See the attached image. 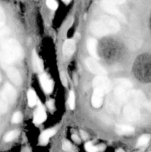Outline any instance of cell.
I'll list each match as a JSON object with an SVG mask.
<instances>
[{"label":"cell","instance_id":"cell-1","mask_svg":"<svg viewBox=\"0 0 151 152\" xmlns=\"http://www.w3.org/2000/svg\"><path fill=\"white\" fill-rule=\"evenodd\" d=\"M120 29L117 20L109 16H102L98 20L92 22L90 26L91 33L97 37H104L115 34Z\"/></svg>","mask_w":151,"mask_h":152},{"label":"cell","instance_id":"cell-2","mask_svg":"<svg viewBox=\"0 0 151 152\" xmlns=\"http://www.w3.org/2000/svg\"><path fill=\"white\" fill-rule=\"evenodd\" d=\"M22 48L16 40H6L0 49V61L6 66L17 61L22 56Z\"/></svg>","mask_w":151,"mask_h":152},{"label":"cell","instance_id":"cell-3","mask_svg":"<svg viewBox=\"0 0 151 152\" xmlns=\"http://www.w3.org/2000/svg\"><path fill=\"white\" fill-rule=\"evenodd\" d=\"M137 65V72L144 81H151V56L146 55L140 58Z\"/></svg>","mask_w":151,"mask_h":152},{"label":"cell","instance_id":"cell-4","mask_svg":"<svg viewBox=\"0 0 151 152\" xmlns=\"http://www.w3.org/2000/svg\"><path fill=\"white\" fill-rule=\"evenodd\" d=\"M101 7H102L105 12L113 15V16H116L118 19H120V20H125V18H124V15L119 11L118 7L115 5V1H107V0L102 1V2H101Z\"/></svg>","mask_w":151,"mask_h":152},{"label":"cell","instance_id":"cell-5","mask_svg":"<svg viewBox=\"0 0 151 152\" xmlns=\"http://www.w3.org/2000/svg\"><path fill=\"white\" fill-rule=\"evenodd\" d=\"M124 115L129 121L134 122L140 118V111L139 106L134 103H127L124 108Z\"/></svg>","mask_w":151,"mask_h":152},{"label":"cell","instance_id":"cell-6","mask_svg":"<svg viewBox=\"0 0 151 152\" xmlns=\"http://www.w3.org/2000/svg\"><path fill=\"white\" fill-rule=\"evenodd\" d=\"M93 86L95 89H99L103 93H108L111 90L110 81L105 76H98L93 80Z\"/></svg>","mask_w":151,"mask_h":152},{"label":"cell","instance_id":"cell-7","mask_svg":"<svg viewBox=\"0 0 151 152\" xmlns=\"http://www.w3.org/2000/svg\"><path fill=\"white\" fill-rule=\"evenodd\" d=\"M85 64L87 68H88V69L92 73L96 74V75L104 76L107 74L106 71L93 58H87V59H86Z\"/></svg>","mask_w":151,"mask_h":152},{"label":"cell","instance_id":"cell-8","mask_svg":"<svg viewBox=\"0 0 151 152\" xmlns=\"http://www.w3.org/2000/svg\"><path fill=\"white\" fill-rule=\"evenodd\" d=\"M6 74H7L8 78L16 86H20L22 84V78H21L20 74L19 71L16 68L9 65L5 66Z\"/></svg>","mask_w":151,"mask_h":152},{"label":"cell","instance_id":"cell-9","mask_svg":"<svg viewBox=\"0 0 151 152\" xmlns=\"http://www.w3.org/2000/svg\"><path fill=\"white\" fill-rule=\"evenodd\" d=\"M1 95L7 102H13L16 98V91L11 85L6 83L3 87Z\"/></svg>","mask_w":151,"mask_h":152},{"label":"cell","instance_id":"cell-10","mask_svg":"<svg viewBox=\"0 0 151 152\" xmlns=\"http://www.w3.org/2000/svg\"><path fill=\"white\" fill-rule=\"evenodd\" d=\"M127 88L121 86H118L115 88V91H114V96H115L117 102L123 103L128 99L129 91H127Z\"/></svg>","mask_w":151,"mask_h":152},{"label":"cell","instance_id":"cell-11","mask_svg":"<svg viewBox=\"0 0 151 152\" xmlns=\"http://www.w3.org/2000/svg\"><path fill=\"white\" fill-rule=\"evenodd\" d=\"M46 117H47V116H46L44 107L41 105L40 102H38V108H37L35 114H34V123H36V124L42 123L46 120Z\"/></svg>","mask_w":151,"mask_h":152},{"label":"cell","instance_id":"cell-12","mask_svg":"<svg viewBox=\"0 0 151 152\" xmlns=\"http://www.w3.org/2000/svg\"><path fill=\"white\" fill-rule=\"evenodd\" d=\"M103 91H102L99 89H95L91 99L92 105L94 108H98L101 107V105H102V102H103Z\"/></svg>","mask_w":151,"mask_h":152},{"label":"cell","instance_id":"cell-13","mask_svg":"<svg viewBox=\"0 0 151 152\" xmlns=\"http://www.w3.org/2000/svg\"><path fill=\"white\" fill-rule=\"evenodd\" d=\"M39 80L44 91L47 94H50L53 91V83L51 80L44 74L40 75Z\"/></svg>","mask_w":151,"mask_h":152},{"label":"cell","instance_id":"cell-14","mask_svg":"<svg viewBox=\"0 0 151 152\" xmlns=\"http://www.w3.org/2000/svg\"><path fill=\"white\" fill-rule=\"evenodd\" d=\"M87 48L89 53L93 59H98L99 56L97 53V42L95 39L90 38L87 41Z\"/></svg>","mask_w":151,"mask_h":152},{"label":"cell","instance_id":"cell-15","mask_svg":"<svg viewBox=\"0 0 151 152\" xmlns=\"http://www.w3.org/2000/svg\"><path fill=\"white\" fill-rule=\"evenodd\" d=\"M32 64H33V68L36 72H42L43 68V63L41 62V59L38 57L37 53H36L35 50L33 51L32 55Z\"/></svg>","mask_w":151,"mask_h":152},{"label":"cell","instance_id":"cell-16","mask_svg":"<svg viewBox=\"0 0 151 152\" xmlns=\"http://www.w3.org/2000/svg\"><path fill=\"white\" fill-rule=\"evenodd\" d=\"M76 50L75 42L73 39H68L63 45V53L66 56H71Z\"/></svg>","mask_w":151,"mask_h":152},{"label":"cell","instance_id":"cell-17","mask_svg":"<svg viewBox=\"0 0 151 152\" xmlns=\"http://www.w3.org/2000/svg\"><path fill=\"white\" fill-rule=\"evenodd\" d=\"M134 129L131 126H124V125H118L115 126V132L119 135L130 134L134 132Z\"/></svg>","mask_w":151,"mask_h":152},{"label":"cell","instance_id":"cell-18","mask_svg":"<svg viewBox=\"0 0 151 152\" xmlns=\"http://www.w3.org/2000/svg\"><path fill=\"white\" fill-rule=\"evenodd\" d=\"M56 133V130L55 129H47L45 130L40 136V142L42 144H47V142L49 141V139L52 136L55 134Z\"/></svg>","mask_w":151,"mask_h":152},{"label":"cell","instance_id":"cell-19","mask_svg":"<svg viewBox=\"0 0 151 152\" xmlns=\"http://www.w3.org/2000/svg\"><path fill=\"white\" fill-rule=\"evenodd\" d=\"M28 105L30 107H33L38 102L37 100V96L36 94L34 91L30 90L28 92Z\"/></svg>","mask_w":151,"mask_h":152},{"label":"cell","instance_id":"cell-20","mask_svg":"<svg viewBox=\"0 0 151 152\" xmlns=\"http://www.w3.org/2000/svg\"><path fill=\"white\" fill-rule=\"evenodd\" d=\"M10 34V30L6 27H1L0 28V43L6 41V38Z\"/></svg>","mask_w":151,"mask_h":152},{"label":"cell","instance_id":"cell-21","mask_svg":"<svg viewBox=\"0 0 151 152\" xmlns=\"http://www.w3.org/2000/svg\"><path fill=\"white\" fill-rule=\"evenodd\" d=\"M150 135H142V136L139 138V140H138L137 146H143V145H145L146 144L148 143V142L150 141Z\"/></svg>","mask_w":151,"mask_h":152},{"label":"cell","instance_id":"cell-22","mask_svg":"<svg viewBox=\"0 0 151 152\" xmlns=\"http://www.w3.org/2000/svg\"><path fill=\"white\" fill-rule=\"evenodd\" d=\"M19 134V132L17 131H12V132H9L7 134H6V136L4 137V141L5 142H10V141L13 140Z\"/></svg>","mask_w":151,"mask_h":152},{"label":"cell","instance_id":"cell-23","mask_svg":"<svg viewBox=\"0 0 151 152\" xmlns=\"http://www.w3.org/2000/svg\"><path fill=\"white\" fill-rule=\"evenodd\" d=\"M7 109V102L3 96L0 94V112L5 113Z\"/></svg>","mask_w":151,"mask_h":152},{"label":"cell","instance_id":"cell-24","mask_svg":"<svg viewBox=\"0 0 151 152\" xmlns=\"http://www.w3.org/2000/svg\"><path fill=\"white\" fill-rule=\"evenodd\" d=\"M68 105L70 109H74L75 108V94L73 91H70L68 96Z\"/></svg>","mask_w":151,"mask_h":152},{"label":"cell","instance_id":"cell-25","mask_svg":"<svg viewBox=\"0 0 151 152\" xmlns=\"http://www.w3.org/2000/svg\"><path fill=\"white\" fill-rule=\"evenodd\" d=\"M118 83V86H123V87L126 88H130L132 87V84L129 80H125V79H119L117 80Z\"/></svg>","mask_w":151,"mask_h":152},{"label":"cell","instance_id":"cell-26","mask_svg":"<svg viewBox=\"0 0 151 152\" xmlns=\"http://www.w3.org/2000/svg\"><path fill=\"white\" fill-rule=\"evenodd\" d=\"M85 149L87 152H97L98 151L97 147L94 146V145H93L90 142H87V143L85 144Z\"/></svg>","mask_w":151,"mask_h":152},{"label":"cell","instance_id":"cell-27","mask_svg":"<svg viewBox=\"0 0 151 152\" xmlns=\"http://www.w3.org/2000/svg\"><path fill=\"white\" fill-rule=\"evenodd\" d=\"M22 119V115L20 112H16L13 114L12 117V123H19L21 122Z\"/></svg>","mask_w":151,"mask_h":152},{"label":"cell","instance_id":"cell-28","mask_svg":"<svg viewBox=\"0 0 151 152\" xmlns=\"http://www.w3.org/2000/svg\"><path fill=\"white\" fill-rule=\"evenodd\" d=\"M46 4H47V7L52 10H56L58 7V3L53 0H48V1H46Z\"/></svg>","mask_w":151,"mask_h":152},{"label":"cell","instance_id":"cell-29","mask_svg":"<svg viewBox=\"0 0 151 152\" xmlns=\"http://www.w3.org/2000/svg\"><path fill=\"white\" fill-rule=\"evenodd\" d=\"M4 20H5V16H4L2 10L0 7V28L3 27V25L4 23Z\"/></svg>","mask_w":151,"mask_h":152},{"label":"cell","instance_id":"cell-30","mask_svg":"<svg viewBox=\"0 0 151 152\" xmlns=\"http://www.w3.org/2000/svg\"><path fill=\"white\" fill-rule=\"evenodd\" d=\"M71 148V144L70 142H68V141H64L63 144H62V148L65 151H68L70 148Z\"/></svg>","mask_w":151,"mask_h":152},{"label":"cell","instance_id":"cell-31","mask_svg":"<svg viewBox=\"0 0 151 152\" xmlns=\"http://www.w3.org/2000/svg\"><path fill=\"white\" fill-rule=\"evenodd\" d=\"M60 77H61V81H62V85L65 86H67V80H66V78H65V74H64L63 73H61Z\"/></svg>","mask_w":151,"mask_h":152},{"label":"cell","instance_id":"cell-32","mask_svg":"<svg viewBox=\"0 0 151 152\" xmlns=\"http://www.w3.org/2000/svg\"><path fill=\"white\" fill-rule=\"evenodd\" d=\"M72 138L74 141H76V142H79V138H78V137L76 136V135H73Z\"/></svg>","mask_w":151,"mask_h":152},{"label":"cell","instance_id":"cell-33","mask_svg":"<svg viewBox=\"0 0 151 152\" xmlns=\"http://www.w3.org/2000/svg\"><path fill=\"white\" fill-rule=\"evenodd\" d=\"M47 106H48L50 108H53V102H52L51 100H50V102H47Z\"/></svg>","mask_w":151,"mask_h":152},{"label":"cell","instance_id":"cell-34","mask_svg":"<svg viewBox=\"0 0 151 152\" xmlns=\"http://www.w3.org/2000/svg\"><path fill=\"white\" fill-rule=\"evenodd\" d=\"M81 137H83V139H85L86 137H87V134H86L84 133L83 131H81Z\"/></svg>","mask_w":151,"mask_h":152},{"label":"cell","instance_id":"cell-35","mask_svg":"<svg viewBox=\"0 0 151 152\" xmlns=\"http://www.w3.org/2000/svg\"><path fill=\"white\" fill-rule=\"evenodd\" d=\"M147 105L149 106V108L151 109V96H150V99L149 102H147Z\"/></svg>","mask_w":151,"mask_h":152},{"label":"cell","instance_id":"cell-36","mask_svg":"<svg viewBox=\"0 0 151 152\" xmlns=\"http://www.w3.org/2000/svg\"><path fill=\"white\" fill-rule=\"evenodd\" d=\"M63 2H64V3H65V4H68V3L70 2V0H69V1H65V0H64Z\"/></svg>","mask_w":151,"mask_h":152},{"label":"cell","instance_id":"cell-37","mask_svg":"<svg viewBox=\"0 0 151 152\" xmlns=\"http://www.w3.org/2000/svg\"><path fill=\"white\" fill-rule=\"evenodd\" d=\"M116 152H124V151L122 149H118V150H117Z\"/></svg>","mask_w":151,"mask_h":152},{"label":"cell","instance_id":"cell-38","mask_svg":"<svg viewBox=\"0 0 151 152\" xmlns=\"http://www.w3.org/2000/svg\"><path fill=\"white\" fill-rule=\"evenodd\" d=\"M1 75H0V82H1Z\"/></svg>","mask_w":151,"mask_h":152}]
</instances>
